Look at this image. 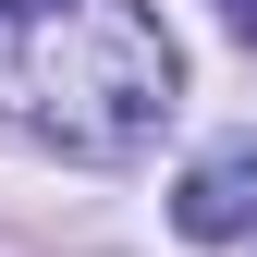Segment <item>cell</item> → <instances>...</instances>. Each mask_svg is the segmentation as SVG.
I'll list each match as a JSON object with an SVG mask.
<instances>
[{
  "label": "cell",
  "instance_id": "6da1fadb",
  "mask_svg": "<svg viewBox=\"0 0 257 257\" xmlns=\"http://www.w3.org/2000/svg\"><path fill=\"white\" fill-rule=\"evenodd\" d=\"M184 98L147 0H0V122L61 159H135Z\"/></svg>",
  "mask_w": 257,
  "mask_h": 257
},
{
  "label": "cell",
  "instance_id": "7a4b0ae2",
  "mask_svg": "<svg viewBox=\"0 0 257 257\" xmlns=\"http://www.w3.org/2000/svg\"><path fill=\"white\" fill-rule=\"evenodd\" d=\"M172 220L196 245H233V233H257V135H220L196 172L172 184Z\"/></svg>",
  "mask_w": 257,
  "mask_h": 257
},
{
  "label": "cell",
  "instance_id": "3957f363",
  "mask_svg": "<svg viewBox=\"0 0 257 257\" xmlns=\"http://www.w3.org/2000/svg\"><path fill=\"white\" fill-rule=\"evenodd\" d=\"M220 13H233V37H245V49H257V0H220Z\"/></svg>",
  "mask_w": 257,
  "mask_h": 257
}]
</instances>
